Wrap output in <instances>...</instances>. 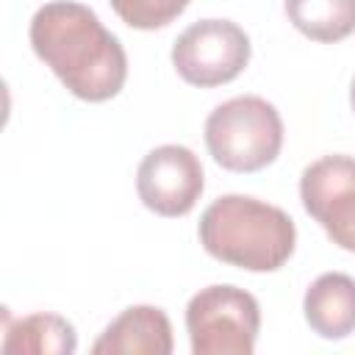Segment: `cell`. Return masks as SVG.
Here are the masks:
<instances>
[{"label": "cell", "instance_id": "1", "mask_svg": "<svg viewBox=\"0 0 355 355\" xmlns=\"http://www.w3.org/2000/svg\"><path fill=\"white\" fill-rule=\"evenodd\" d=\"M36 58L86 103L116 97L128 80V53L94 8L75 0H50L36 8L28 25Z\"/></svg>", "mask_w": 355, "mask_h": 355}, {"label": "cell", "instance_id": "2", "mask_svg": "<svg viewBox=\"0 0 355 355\" xmlns=\"http://www.w3.org/2000/svg\"><path fill=\"white\" fill-rule=\"evenodd\" d=\"M202 250L244 272H277L297 247L294 219L266 200L250 194H222L197 225Z\"/></svg>", "mask_w": 355, "mask_h": 355}, {"label": "cell", "instance_id": "3", "mask_svg": "<svg viewBox=\"0 0 355 355\" xmlns=\"http://www.w3.org/2000/svg\"><path fill=\"white\" fill-rule=\"evenodd\" d=\"M202 136L211 158L222 169L258 172L275 164L283 150V119L269 100L239 94L205 116Z\"/></svg>", "mask_w": 355, "mask_h": 355}, {"label": "cell", "instance_id": "4", "mask_svg": "<svg viewBox=\"0 0 355 355\" xmlns=\"http://www.w3.org/2000/svg\"><path fill=\"white\" fill-rule=\"evenodd\" d=\"M258 330V300L233 283L205 286L186 305V333L194 355H252Z\"/></svg>", "mask_w": 355, "mask_h": 355}, {"label": "cell", "instance_id": "5", "mask_svg": "<svg viewBox=\"0 0 355 355\" xmlns=\"http://www.w3.org/2000/svg\"><path fill=\"white\" fill-rule=\"evenodd\" d=\"M252 55L247 31L233 19H197L178 33L172 44V67L189 86L214 89L236 80Z\"/></svg>", "mask_w": 355, "mask_h": 355}, {"label": "cell", "instance_id": "6", "mask_svg": "<svg viewBox=\"0 0 355 355\" xmlns=\"http://www.w3.org/2000/svg\"><path fill=\"white\" fill-rule=\"evenodd\" d=\"M300 200L305 214L319 222L327 239L355 252V158L322 155L311 161L300 175Z\"/></svg>", "mask_w": 355, "mask_h": 355}, {"label": "cell", "instance_id": "7", "mask_svg": "<svg viewBox=\"0 0 355 355\" xmlns=\"http://www.w3.org/2000/svg\"><path fill=\"white\" fill-rule=\"evenodd\" d=\"M202 164L186 144H158L139 161L136 194L158 216H186L202 197Z\"/></svg>", "mask_w": 355, "mask_h": 355}, {"label": "cell", "instance_id": "8", "mask_svg": "<svg viewBox=\"0 0 355 355\" xmlns=\"http://www.w3.org/2000/svg\"><path fill=\"white\" fill-rule=\"evenodd\" d=\"M172 349V322L158 305L125 308L92 344L94 355H169Z\"/></svg>", "mask_w": 355, "mask_h": 355}, {"label": "cell", "instance_id": "9", "mask_svg": "<svg viewBox=\"0 0 355 355\" xmlns=\"http://www.w3.org/2000/svg\"><path fill=\"white\" fill-rule=\"evenodd\" d=\"M302 316L308 327L327 341H341L355 333V277L344 272L319 275L305 297Z\"/></svg>", "mask_w": 355, "mask_h": 355}, {"label": "cell", "instance_id": "10", "mask_svg": "<svg viewBox=\"0 0 355 355\" xmlns=\"http://www.w3.org/2000/svg\"><path fill=\"white\" fill-rule=\"evenodd\" d=\"M78 349V333L72 322L58 313H28L6 324V355H72Z\"/></svg>", "mask_w": 355, "mask_h": 355}, {"label": "cell", "instance_id": "11", "mask_svg": "<svg viewBox=\"0 0 355 355\" xmlns=\"http://www.w3.org/2000/svg\"><path fill=\"white\" fill-rule=\"evenodd\" d=\"M283 11L311 42L336 44L355 33V0H283Z\"/></svg>", "mask_w": 355, "mask_h": 355}, {"label": "cell", "instance_id": "12", "mask_svg": "<svg viewBox=\"0 0 355 355\" xmlns=\"http://www.w3.org/2000/svg\"><path fill=\"white\" fill-rule=\"evenodd\" d=\"M114 14L136 31H158L175 22L191 0H108Z\"/></svg>", "mask_w": 355, "mask_h": 355}, {"label": "cell", "instance_id": "13", "mask_svg": "<svg viewBox=\"0 0 355 355\" xmlns=\"http://www.w3.org/2000/svg\"><path fill=\"white\" fill-rule=\"evenodd\" d=\"M349 105H352V111H355V78H352V83H349Z\"/></svg>", "mask_w": 355, "mask_h": 355}]
</instances>
